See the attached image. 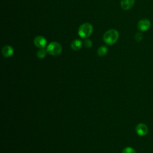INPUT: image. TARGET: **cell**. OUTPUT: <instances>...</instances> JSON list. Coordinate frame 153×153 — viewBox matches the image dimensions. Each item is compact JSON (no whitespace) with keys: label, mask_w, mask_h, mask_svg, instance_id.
<instances>
[{"label":"cell","mask_w":153,"mask_h":153,"mask_svg":"<svg viewBox=\"0 0 153 153\" xmlns=\"http://www.w3.org/2000/svg\"><path fill=\"white\" fill-rule=\"evenodd\" d=\"M119 37L118 32L115 29H110L106 31L103 35L104 42L109 45L114 44Z\"/></svg>","instance_id":"1"},{"label":"cell","mask_w":153,"mask_h":153,"mask_svg":"<svg viewBox=\"0 0 153 153\" xmlns=\"http://www.w3.org/2000/svg\"><path fill=\"white\" fill-rule=\"evenodd\" d=\"M93 32V26L90 23H85L81 25L78 30L79 36L82 38H87Z\"/></svg>","instance_id":"2"},{"label":"cell","mask_w":153,"mask_h":153,"mask_svg":"<svg viewBox=\"0 0 153 153\" xmlns=\"http://www.w3.org/2000/svg\"><path fill=\"white\" fill-rule=\"evenodd\" d=\"M47 53L51 56L59 55L62 51V45L57 42H51L47 47Z\"/></svg>","instance_id":"3"},{"label":"cell","mask_w":153,"mask_h":153,"mask_svg":"<svg viewBox=\"0 0 153 153\" xmlns=\"http://www.w3.org/2000/svg\"><path fill=\"white\" fill-rule=\"evenodd\" d=\"M137 26L139 30L142 32L146 31L151 27V22L146 19H142L138 22Z\"/></svg>","instance_id":"4"},{"label":"cell","mask_w":153,"mask_h":153,"mask_svg":"<svg viewBox=\"0 0 153 153\" xmlns=\"http://www.w3.org/2000/svg\"><path fill=\"white\" fill-rule=\"evenodd\" d=\"M135 130L139 136H144L147 134L148 132V128L146 124L143 123H139L136 126Z\"/></svg>","instance_id":"5"},{"label":"cell","mask_w":153,"mask_h":153,"mask_svg":"<svg viewBox=\"0 0 153 153\" xmlns=\"http://www.w3.org/2000/svg\"><path fill=\"white\" fill-rule=\"evenodd\" d=\"M33 43L36 47L44 48L47 45V40L42 36H37L34 38Z\"/></svg>","instance_id":"6"},{"label":"cell","mask_w":153,"mask_h":153,"mask_svg":"<svg viewBox=\"0 0 153 153\" xmlns=\"http://www.w3.org/2000/svg\"><path fill=\"white\" fill-rule=\"evenodd\" d=\"M134 4V0H121V7L124 10H130Z\"/></svg>","instance_id":"7"},{"label":"cell","mask_w":153,"mask_h":153,"mask_svg":"<svg viewBox=\"0 0 153 153\" xmlns=\"http://www.w3.org/2000/svg\"><path fill=\"white\" fill-rule=\"evenodd\" d=\"M14 50L11 46L10 45H5L2 48V53L3 56L5 57H8L11 56L13 54Z\"/></svg>","instance_id":"8"},{"label":"cell","mask_w":153,"mask_h":153,"mask_svg":"<svg viewBox=\"0 0 153 153\" xmlns=\"http://www.w3.org/2000/svg\"><path fill=\"white\" fill-rule=\"evenodd\" d=\"M71 46V48L74 50H78L82 47V42L79 39H74L72 42Z\"/></svg>","instance_id":"9"},{"label":"cell","mask_w":153,"mask_h":153,"mask_svg":"<svg viewBox=\"0 0 153 153\" xmlns=\"http://www.w3.org/2000/svg\"><path fill=\"white\" fill-rule=\"evenodd\" d=\"M108 52V48L106 46H101L97 50V54L99 56L103 57Z\"/></svg>","instance_id":"10"},{"label":"cell","mask_w":153,"mask_h":153,"mask_svg":"<svg viewBox=\"0 0 153 153\" xmlns=\"http://www.w3.org/2000/svg\"><path fill=\"white\" fill-rule=\"evenodd\" d=\"M47 50H45L44 48H40L37 53H36V55H37V57L40 58V59H43L45 57L46 54H47Z\"/></svg>","instance_id":"11"},{"label":"cell","mask_w":153,"mask_h":153,"mask_svg":"<svg viewBox=\"0 0 153 153\" xmlns=\"http://www.w3.org/2000/svg\"><path fill=\"white\" fill-rule=\"evenodd\" d=\"M122 153H136V151L133 148L127 146V147L125 148L124 149H123Z\"/></svg>","instance_id":"12"},{"label":"cell","mask_w":153,"mask_h":153,"mask_svg":"<svg viewBox=\"0 0 153 153\" xmlns=\"http://www.w3.org/2000/svg\"><path fill=\"white\" fill-rule=\"evenodd\" d=\"M84 46L88 48L92 46V41L90 39H86L84 41Z\"/></svg>","instance_id":"13"},{"label":"cell","mask_w":153,"mask_h":153,"mask_svg":"<svg viewBox=\"0 0 153 153\" xmlns=\"http://www.w3.org/2000/svg\"><path fill=\"white\" fill-rule=\"evenodd\" d=\"M135 39L137 41V42H139L142 39V38H143V35L142 33H137L136 35H135Z\"/></svg>","instance_id":"14"}]
</instances>
